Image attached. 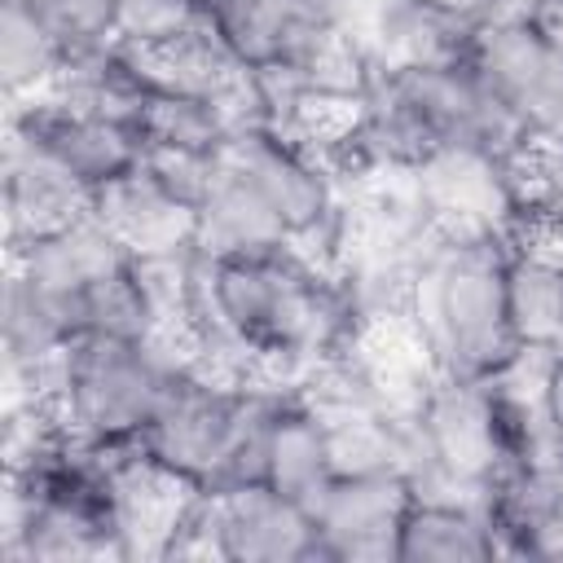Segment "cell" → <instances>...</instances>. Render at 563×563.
Masks as SVG:
<instances>
[{
  "mask_svg": "<svg viewBox=\"0 0 563 563\" xmlns=\"http://www.w3.org/2000/svg\"><path fill=\"white\" fill-rule=\"evenodd\" d=\"M413 506V488L396 471H374V475H334L317 506L308 510L325 559L334 563H400V523Z\"/></svg>",
  "mask_w": 563,
  "mask_h": 563,
  "instance_id": "obj_8",
  "label": "cell"
},
{
  "mask_svg": "<svg viewBox=\"0 0 563 563\" xmlns=\"http://www.w3.org/2000/svg\"><path fill=\"white\" fill-rule=\"evenodd\" d=\"M136 132H141V141H154V145H180V150L216 154L229 136V123L216 110V101H207V97L150 92L141 114H136Z\"/></svg>",
  "mask_w": 563,
  "mask_h": 563,
  "instance_id": "obj_18",
  "label": "cell"
},
{
  "mask_svg": "<svg viewBox=\"0 0 563 563\" xmlns=\"http://www.w3.org/2000/svg\"><path fill=\"white\" fill-rule=\"evenodd\" d=\"M457 22H466L471 31H488V26H510V22H537L545 0H422Z\"/></svg>",
  "mask_w": 563,
  "mask_h": 563,
  "instance_id": "obj_22",
  "label": "cell"
},
{
  "mask_svg": "<svg viewBox=\"0 0 563 563\" xmlns=\"http://www.w3.org/2000/svg\"><path fill=\"white\" fill-rule=\"evenodd\" d=\"M0 189H4V246L9 251L66 229L75 216L92 207V189L75 180L48 150H40L18 128H4Z\"/></svg>",
  "mask_w": 563,
  "mask_h": 563,
  "instance_id": "obj_11",
  "label": "cell"
},
{
  "mask_svg": "<svg viewBox=\"0 0 563 563\" xmlns=\"http://www.w3.org/2000/svg\"><path fill=\"white\" fill-rule=\"evenodd\" d=\"M330 479H334V466H330V449H325V427L299 400H286L268 431L264 484H273L277 493H286L290 501L312 510Z\"/></svg>",
  "mask_w": 563,
  "mask_h": 563,
  "instance_id": "obj_16",
  "label": "cell"
},
{
  "mask_svg": "<svg viewBox=\"0 0 563 563\" xmlns=\"http://www.w3.org/2000/svg\"><path fill=\"white\" fill-rule=\"evenodd\" d=\"M194 365L189 330H154L150 339L79 334L62 352L57 409L70 435L88 444L141 440L163 409L172 383Z\"/></svg>",
  "mask_w": 563,
  "mask_h": 563,
  "instance_id": "obj_2",
  "label": "cell"
},
{
  "mask_svg": "<svg viewBox=\"0 0 563 563\" xmlns=\"http://www.w3.org/2000/svg\"><path fill=\"white\" fill-rule=\"evenodd\" d=\"M550 413H554V422H559V431H563V352H559L554 374H550Z\"/></svg>",
  "mask_w": 563,
  "mask_h": 563,
  "instance_id": "obj_23",
  "label": "cell"
},
{
  "mask_svg": "<svg viewBox=\"0 0 563 563\" xmlns=\"http://www.w3.org/2000/svg\"><path fill=\"white\" fill-rule=\"evenodd\" d=\"M418 427H422L427 457L444 475L497 497V484L506 479L515 457H510L497 396L484 378L440 374L418 405Z\"/></svg>",
  "mask_w": 563,
  "mask_h": 563,
  "instance_id": "obj_4",
  "label": "cell"
},
{
  "mask_svg": "<svg viewBox=\"0 0 563 563\" xmlns=\"http://www.w3.org/2000/svg\"><path fill=\"white\" fill-rule=\"evenodd\" d=\"M510 246L493 233H440L427 251L409 295V321L440 374L488 378L519 352L506 303Z\"/></svg>",
  "mask_w": 563,
  "mask_h": 563,
  "instance_id": "obj_1",
  "label": "cell"
},
{
  "mask_svg": "<svg viewBox=\"0 0 563 563\" xmlns=\"http://www.w3.org/2000/svg\"><path fill=\"white\" fill-rule=\"evenodd\" d=\"M62 66H66L62 48L31 18V9L18 4V0H0V84H4V101L40 97L62 75Z\"/></svg>",
  "mask_w": 563,
  "mask_h": 563,
  "instance_id": "obj_17",
  "label": "cell"
},
{
  "mask_svg": "<svg viewBox=\"0 0 563 563\" xmlns=\"http://www.w3.org/2000/svg\"><path fill=\"white\" fill-rule=\"evenodd\" d=\"M501 554L493 510L462 501H413L400 523V563H479Z\"/></svg>",
  "mask_w": 563,
  "mask_h": 563,
  "instance_id": "obj_15",
  "label": "cell"
},
{
  "mask_svg": "<svg viewBox=\"0 0 563 563\" xmlns=\"http://www.w3.org/2000/svg\"><path fill=\"white\" fill-rule=\"evenodd\" d=\"M207 510H211V523L220 532L224 559H246V563L325 559V545H321L312 515L264 479L207 493Z\"/></svg>",
  "mask_w": 563,
  "mask_h": 563,
  "instance_id": "obj_10",
  "label": "cell"
},
{
  "mask_svg": "<svg viewBox=\"0 0 563 563\" xmlns=\"http://www.w3.org/2000/svg\"><path fill=\"white\" fill-rule=\"evenodd\" d=\"M216 154H198V150H180V145H154L141 141V172H150L172 198L202 207V198L216 185Z\"/></svg>",
  "mask_w": 563,
  "mask_h": 563,
  "instance_id": "obj_21",
  "label": "cell"
},
{
  "mask_svg": "<svg viewBox=\"0 0 563 563\" xmlns=\"http://www.w3.org/2000/svg\"><path fill=\"white\" fill-rule=\"evenodd\" d=\"M9 128L26 132L40 150H48L88 189H101L106 180H114L141 163V132L132 123L66 106L44 92L26 97V101H9Z\"/></svg>",
  "mask_w": 563,
  "mask_h": 563,
  "instance_id": "obj_9",
  "label": "cell"
},
{
  "mask_svg": "<svg viewBox=\"0 0 563 563\" xmlns=\"http://www.w3.org/2000/svg\"><path fill=\"white\" fill-rule=\"evenodd\" d=\"M501 554L563 559V466H510L493 497Z\"/></svg>",
  "mask_w": 563,
  "mask_h": 563,
  "instance_id": "obj_14",
  "label": "cell"
},
{
  "mask_svg": "<svg viewBox=\"0 0 563 563\" xmlns=\"http://www.w3.org/2000/svg\"><path fill=\"white\" fill-rule=\"evenodd\" d=\"M220 163V158H216ZM290 242V229L282 224V216L224 163L216 167V185L198 207V233H194V251L207 260H246V255H264Z\"/></svg>",
  "mask_w": 563,
  "mask_h": 563,
  "instance_id": "obj_13",
  "label": "cell"
},
{
  "mask_svg": "<svg viewBox=\"0 0 563 563\" xmlns=\"http://www.w3.org/2000/svg\"><path fill=\"white\" fill-rule=\"evenodd\" d=\"M202 22H211L202 0H119V40L128 44H167Z\"/></svg>",
  "mask_w": 563,
  "mask_h": 563,
  "instance_id": "obj_20",
  "label": "cell"
},
{
  "mask_svg": "<svg viewBox=\"0 0 563 563\" xmlns=\"http://www.w3.org/2000/svg\"><path fill=\"white\" fill-rule=\"evenodd\" d=\"M471 62L532 136H563V40L545 22L479 31Z\"/></svg>",
  "mask_w": 563,
  "mask_h": 563,
  "instance_id": "obj_6",
  "label": "cell"
},
{
  "mask_svg": "<svg viewBox=\"0 0 563 563\" xmlns=\"http://www.w3.org/2000/svg\"><path fill=\"white\" fill-rule=\"evenodd\" d=\"M383 79L413 110V119L427 128V136L435 141V150L462 145V150H484V154L510 163V158H519L537 141L506 110V101L488 88V79L475 70L471 57H462V62H435V66L383 70Z\"/></svg>",
  "mask_w": 563,
  "mask_h": 563,
  "instance_id": "obj_3",
  "label": "cell"
},
{
  "mask_svg": "<svg viewBox=\"0 0 563 563\" xmlns=\"http://www.w3.org/2000/svg\"><path fill=\"white\" fill-rule=\"evenodd\" d=\"M92 211L110 224V233L132 251V255H163V251H185L194 246L198 233V207L172 198L141 163L101 189H92Z\"/></svg>",
  "mask_w": 563,
  "mask_h": 563,
  "instance_id": "obj_12",
  "label": "cell"
},
{
  "mask_svg": "<svg viewBox=\"0 0 563 563\" xmlns=\"http://www.w3.org/2000/svg\"><path fill=\"white\" fill-rule=\"evenodd\" d=\"M510 163L484 150H462V145L427 154L413 172L440 220V233H493L515 242L523 229V216H519Z\"/></svg>",
  "mask_w": 563,
  "mask_h": 563,
  "instance_id": "obj_7",
  "label": "cell"
},
{
  "mask_svg": "<svg viewBox=\"0 0 563 563\" xmlns=\"http://www.w3.org/2000/svg\"><path fill=\"white\" fill-rule=\"evenodd\" d=\"M97 453L106 471V506L128 559H167V545L202 497V488L158 462L141 440L97 444Z\"/></svg>",
  "mask_w": 563,
  "mask_h": 563,
  "instance_id": "obj_5",
  "label": "cell"
},
{
  "mask_svg": "<svg viewBox=\"0 0 563 563\" xmlns=\"http://www.w3.org/2000/svg\"><path fill=\"white\" fill-rule=\"evenodd\" d=\"M53 35L66 62H79L119 40V0H18Z\"/></svg>",
  "mask_w": 563,
  "mask_h": 563,
  "instance_id": "obj_19",
  "label": "cell"
}]
</instances>
